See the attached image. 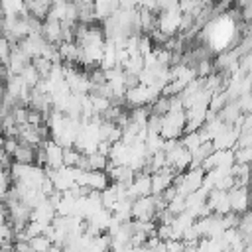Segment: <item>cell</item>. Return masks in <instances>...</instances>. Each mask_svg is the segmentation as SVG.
<instances>
[{"mask_svg": "<svg viewBox=\"0 0 252 252\" xmlns=\"http://www.w3.org/2000/svg\"><path fill=\"white\" fill-rule=\"evenodd\" d=\"M32 63V59L18 47V45H14L12 47V53H10V59H8V71H10V75H22V71L28 67Z\"/></svg>", "mask_w": 252, "mask_h": 252, "instance_id": "8", "label": "cell"}, {"mask_svg": "<svg viewBox=\"0 0 252 252\" xmlns=\"http://www.w3.org/2000/svg\"><path fill=\"white\" fill-rule=\"evenodd\" d=\"M187 130L185 108H173L165 116H161V138L163 140H181Z\"/></svg>", "mask_w": 252, "mask_h": 252, "instance_id": "1", "label": "cell"}, {"mask_svg": "<svg viewBox=\"0 0 252 252\" xmlns=\"http://www.w3.org/2000/svg\"><path fill=\"white\" fill-rule=\"evenodd\" d=\"M128 195L132 199H140V197L152 195V173H148V171L136 173V177L128 185Z\"/></svg>", "mask_w": 252, "mask_h": 252, "instance_id": "6", "label": "cell"}, {"mask_svg": "<svg viewBox=\"0 0 252 252\" xmlns=\"http://www.w3.org/2000/svg\"><path fill=\"white\" fill-rule=\"evenodd\" d=\"M181 24H183L181 8H171V10H163L158 14L156 30H159L165 37H175L181 32Z\"/></svg>", "mask_w": 252, "mask_h": 252, "instance_id": "3", "label": "cell"}, {"mask_svg": "<svg viewBox=\"0 0 252 252\" xmlns=\"http://www.w3.org/2000/svg\"><path fill=\"white\" fill-rule=\"evenodd\" d=\"M12 185H14V181H12L10 169H6V167L0 165V203H4V199H6V195L10 193Z\"/></svg>", "mask_w": 252, "mask_h": 252, "instance_id": "11", "label": "cell"}, {"mask_svg": "<svg viewBox=\"0 0 252 252\" xmlns=\"http://www.w3.org/2000/svg\"><path fill=\"white\" fill-rule=\"evenodd\" d=\"M207 207L209 213L215 215H228L230 211V201H228V191L224 189H211L207 193Z\"/></svg>", "mask_w": 252, "mask_h": 252, "instance_id": "5", "label": "cell"}, {"mask_svg": "<svg viewBox=\"0 0 252 252\" xmlns=\"http://www.w3.org/2000/svg\"><path fill=\"white\" fill-rule=\"evenodd\" d=\"M2 4V12H4V18H16V16H22L26 10V0H0Z\"/></svg>", "mask_w": 252, "mask_h": 252, "instance_id": "10", "label": "cell"}, {"mask_svg": "<svg viewBox=\"0 0 252 252\" xmlns=\"http://www.w3.org/2000/svg\"><path fill=\"white\" fill-rule=\"evenodd\" d=\"M205 169L203 167H189L187 171L179 173L173 181V187L177 191V195L181 197H189L191 193H197L199 189H203L205 183Z\"/></svg>", "mask_w": 252, "mask_h": 252, "instance_id": "2", "label": "cell"}, {"mask_svg": "<svg viewBox=\"0 0 252 252\" xmlns=\"http://www.w3.org/2000/svg\"><path fill=\"white\" fill-rule=\"evenodd\" d=\"M41 148L45 152V169H57V167H63L65 165V161H63L65 148L63 146H59L57 142H53L49 138Z\"/></svg>", "mask_w": 252, "mask_h": 252, "instance_id": "7", "label": "cell"}, {"mask_svg": "<svg viewBox=\"0 0 252 252\" xmlns=\"http://www.w3.org/2000/svg\"><path fill=\"white\" fill-rule=\"evenodd\" d=\"M35 158H37V148L20 142L12 156V161L14 163H35Z\"/></svg>", "mask_w": 252, "mask_h": 252, "instance_id": "9", "label": "cell"}, {"mask_svg": "<svg viewBox=\"0 0 252 252\" xmlns=\"http://www.w3.org/2000/svg\"><path fill=\"white\" fill-rule=\"evenodd\" d=\"M250 187H252V171H250Z\"/></svg>", "mask_w": 252, "mask_h": 252, "instance_id": "12", "label": "cell"}, {"mask_svg": "<svg viewBox=\"0 0 252 252\" xmlns=\"http://www.w3.org/2000/svg\"><path fill=\"white\" fill-rule=\"evenodd\" d=\"M230 211L236 215H244L250 211V185H234L228 189Z\"/></svg>", "mask_w": 252, "mask_h": 252, "instance_id": "4", "label": "cell"}]
</instances>
